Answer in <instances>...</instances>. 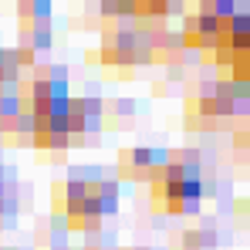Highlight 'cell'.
Listing matches in <instances>:
<instances>
[{
  "mask_svg": "<svg viewBox=\"0 0 250 250\" xmlns=\"http://www.w3.org/2000/svg\"><path fill=\"white\" fill-rule=\"evenodd\" d=\"M132 112H135V102H128V98L115 102V115H132Z\"/></svg>",
  "mask_w": 250,
  "mask_h": 250,
  "instance_id": "cell-1",
  "label": "cell"
}]
</instances>
